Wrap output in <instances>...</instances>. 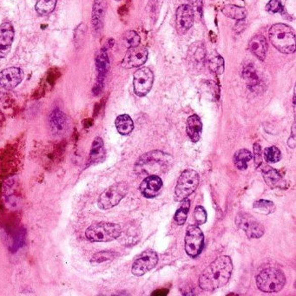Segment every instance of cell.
Here are the masks:
<instances>
[{
  "label": "cell",
  "mask_w": 296,
  "mask_h": 296,
  "mask_svg": "<svg viewBox=\"0 0 296 296\" xmlns=\"http://www.w3.org/2000/svg\"><path fill=\"white\" fill-rule=\"evenodd\" d=\"M233 271L229 256H220L210 264L199 278V286L205 291H213L228 283Z\"/></svg>",
  "instance_id": "1"
},
{
  "label": "cell",
  "mask_w": 296,
  "mask_h": 296,
  "mask_svg": "<svg viewBox=\"0 0 296 296\" xmlns=\"http://www.w3.org/2000/svg\"><path fill=\"white\" fill-rule=\"evenodd\" d=\"M269 39L275 49L283 54L295 52V32L285 24H275L269 30Z\"/></svg>",
  "instance_id": "2"
},
{
  "label": "cell",
  "mask_w": 296,
  "mask_h": 296,
  "mask_svg": "<svg viewBox=\"0 0 296 296\" xmlns=\"http://www.w3.org/2000/svg\"><path fill=\"white\" fill-rule=\"evenodd\" d=\"M122 234L119 224L112 222H96L87 228L85 236L92 242H109L117 239Z\"/></svg>",
  "instance_id": "3"
},
{
  "label": "cell",
  "mask_w": 296,
  "mask_h": 296,
  "mask_svg": "<svg viewBox=\"0 0 296 296\" xmlns=\"http://www.w3.org/2000/svg\"><path fill=\"white\" fill-rule=\"evenodd\" d=\"M286 277L282 271L275 268L262 270L256 277V285L262 292L275 293L283 288Z\"/></svg>",
  "instance_id": "4"
},
{
  "label": "cell",
  "mask_w": 296,
  "mask_h": 296,
  "mask_svg": "<svg viewBox=\"0 0 296 296\" xmlns=\"http://www.w3.org/2000/svg\"><path fill=\"white\" fill-rule=\"evenodd\" d=\"M166 155L163 152H150L142 156L136 163V172L138 175H155L156 172H161L162 169L167 164Z\"/></svg>",
  "instance_id": "5"
},
{
  "label": "cell",
  "mask_w": 296,
  "mask_h": 296,
  "mask_svg": "<svg viewBox=\"0 0 296 296\" xmlns=\"http://www.w3.org/2000/svg\"><path fill=\"white\" fill-rule=\"evenodd\" d=\"M128 190L129 188L126 182H117L111 185L100 194L97 202L99 209L106 210L117 206L126 195Z\"/></svg>",
  "instance_id": "6"
},
{
  "label": "cell",
  "mask_w": 296,
  "mask_h": 296,
  "mask_svg": "<svg viewBox=\"0 0 296 296\" xmlns=\"http://www.w3.org/2000/svg\"><path fill=\"white\" fill-rule=\"evenodd\" d=\"M199 176L193 170H186L181 174L175 188V198L177 202L185 200L198 188Z\"/></svg>",
  "instance_id": "7"
},
{
  "label": "cell",
  "mask_w": 296,
  "mask_h": 296,
  "mask_svg": "<svg viewBox=\"0 0 296 296\" xmlns=\"http://www.w3.org/2000/svg\"><path fill=\"white\" fill-rule=\"evenodd\" d=\"M154 83V74L148 67L136 70L133 76V88L136 96H144L148 94Z\"/></svg>",
  "instance_id": "8"
},
{
  "label": "cell",
  "mask_w": 296,
  "mask_h": 296,
  "mask_svg": "<svg viewBox=\"0 0 296 296\" xmlns=\"http://www.w3.org/2000/svg\"><path fill=\"white\" fill-rule=\"evenodd\" d=\"M204 246V233L198 226H188L185 235V251L190 257L200 255Z\"/></svg>",
  "instance_id": "9"
},
{
  "label": "cell",
  "mask_w": 296,
  "mask_h": 296,
  "mask_svg": "<svg viewBox=\"0 0 296 296\" xmlns=\"http://www.w3.org/2000/svg\"><path fill=\"white\" fill-rule=\"evenodd\" d=\"M235 224L246 233L248 237L257 239L262 237L265 232L262 224L247 213L238 214L235 217Z\"/></svg>",
  "instance_id": "10"
},
{
  "label": "cell",
  "mask_w": 296,
  "mask_h": 296,
  "mask_svg": "<svg viewBox=\"0 0 296 296\" xmlns=\"http://www.w3.org/2000/svg\"><path fill=\"white\" fill-rule=\"evenodd\" d=\"M158 262V256L152 250L143 251L134 262L131 272L136 276H142L154 269Z\"/></svg>",
  "instance_id": "11"
},
{
  "label": "cell",
  "mask_w": 296,
  "mask_h": 296,
  "mask_svg": "<svg viewBox=\"0 0 296 296\" xmlns=\"http://www.w3.org/2000/svg\"><path fill=\"white\" fill-rule=\"evenodd\" d=\"M194 11L188 4L181 5L176 13V31L180 35H185L194 25Z\"/></svg>",
  "instance_id": "12"
},
{
  "label": "cell",
  "mask_w": 296,
  "mask_h": 296,
  "mask_svg": "<svg viewBox=\"0 0 296 296\" xmlns=\"http://www.w3.org/2000/svg\"><path fill=\"white\" fill-rule=\"evenodd\" d=\"M148 56V49L146 47L138 45L129 48L122 61V67L124 69L140 67L146 63Z\"/></svg>",
  "instance_id": "13"
},
{
  "label": "cell",
  "mask_w": 296,
  "mask_h": 296,
  "mask_svg": "<svg viewBox=\"0 0 296 296\" xmlns=\"http://www.w3.org/2000/svg\"><path fill=\"white\" fill-rule=\"evenodd\" d=\"M51 131L55 136H64L69 130V121L63 111L55 109L49 117Z\"/></svg>",
  "instance_id": "14"
},
{
  "label": "cell",
  "mask_w": 296,
  "mask_h": 296,
  "mask_svg": "<svg viewBox=\"0 0 296 296\" xmlns=\"http://www.w3.org/2000/svg\"><path fill=\"white\" fill-rule=\"evenodd\" d=\"M188 61L193 70H199L204 67L206 62L207 52L204 42H194L188 51Z\"/></svg>",
  "instance_id": "15"
},
{
  "label": "cell",
  "mask_w": 296,
  "mask_h": 296,
  "mask_svg": "<svg viewBox=\"0 0 296 296\" xmlns=\"http://www.w3.org/2000/svg\"><path fill=\"white\" fill-rule=\"evenodd\" d=\"M24 72L18 67H9L0 71V86L7 90H13L21 83Z\"/></svg>",
  "instance_id": "16"
},
{
  "label": "cell",
  "mask_w": 296,
  "mask_h": 296,
  "mask_svg": "<svg viewBox=\"0 0 296 296\" xmlns=\"http://www.w3.org/2000/svg\"><path fill=\"white\" fill-rule=\"evenodd\" d=\"M14 35V28L10 22L0 25V59H5L11 52Z\"/></svg>",
  "instance_id": "17"
},
{
  "label": "cell",
  "mask_w": 296,
  "mask_h": 296,
  "mask_svg": "<svg viewBox=\"0 0 296 296\" xmlns=\"http://www.w3.org/2000/svg\"><path fill=\"white\" fill-rule=\"evenodd\" d=\"M163 181L157 175H151L143 179L140 184V191L146 198H154L160 193Z\"/></svg>",
  "instance_id": "18"
},
{
  "label": "cell",
  "mask_w": 296,
  "mask_h": 296,
  "mask_svg": "<svg viewBox=\"0 0 296 296\" xmlns=\"http://www.w3.org/2000/svg\"><path fill=\"white\" fill-rule=\"evenodd\" d=\"M268 41L262 35H256L250 40V51L257 59L261 61L265 60L268 53Z\"/></svg>",
  "instance_id": "19"
},
{
  "label": "cell",
  "mask_w": 296,
  "mask_h": 296,
  "mask_svg": "<svg viewBox=\"0 0 296 296\" xmlns=\"http://www.w3.org/2000/svg\"><path fill=\"white\" fill-rule=\"evenodd\" d=\"M242 77L247 82L249 88L253 91L258 90L262 85V79L260 77L259 73L257 72V70L252 64H249L244 66Z\"/></svg>",
  "instance_id": "20"
},
{
  "label": "cell",
  "mask_w": 296,
  "mask_h": 296,
  "mask_svg": "<svg viewBox=\"0 0 296 296\" xmlns=\"http://www.w3.org/2000/svg\"><path fill=\"white\" fill-rule=\"evenodd\" d=\"M187 134L193 142H198L203 131V123L198 115H192L188 117L186 124Z\"/></svg>",
  "instance_id": "21"
},
{
  "label": "cell",
  "mask_w": 296,
  "mask_h": 296,
  "mask_svg": "<svg viewBox=\"0 0 296 296\" xmlns=\"http://www.w3.org/2000/svg\"><path fill=\"white\" fill-rule=\"evenodd\" d=\"M105 149L104 141L101 137H96L93 141L90 152V164L98 163L105 158Z\"/></svg>",
  "instance_id": "22"
},
{
  "label": "cell",
  "mask_w": 296,
  "mask_h": 296,
  "mask_svg": "<svg viewBox=\"0 0 296 296\" xmlns=\"http://www.w3.org/2000/svg\"><path fill=\"white\" fill-rule=\"evenodd\" d=\"M115 125L117 131L123 136H127L132 132L134 129V123L132 118L127 114L120 115L115 121Z\"/></svg>",
  "instance_id": "23"
},
{
  "label": "cell",
  "mask_w": 296,
  "mask_h": 296,
  "mask_svg": "<svg viewBox=\"0 0 296 296\" xmlns=\"http://www.w3.org/2000/svg\"><path fill=\"white\" fill-rule=\"evenodd\" d=\"M223 15L228 19L234 20H243L247 17V11L244 7H238L235 5H226L222 9Z\"/></svg>",
  "instance_id": "24"
},
{
  "label": "cell",
  "mask_w": 296,
  "mask_h": 296,
  "mask_svg": "<svg viewBox=\"0 0 296 296\" xmlns=\"http://www.w3.org/2000/svg\"><path fill=\"white\" fill-rule=\"evenodd\" d=\"M207 64L209 69L213 72L214 74L221 75L224 72V69H225L224 59L222 56L216 53H212L208 57Z\"/></svg>",
  "instance_id": "25"
},
{
  "label": "cell",
  "mask_w": 296,
  "mask_h": 296,
  "mask_svg": "<svg viewBox=\"0 0 296 296\" xmlns=\"http://www.w3.org/2000/svg\"><path fill=\"white\" fill-rule=\"evenodd\" d=\"M262 175L264 177L266 183L271 187V188H275V187H279L281 185L282 182V177L281 175L279 174L277 170L270 168V167H265V169L262 170Z\"/></svg>",
  "instance_id": "26"
},
{
  "label": "cell",
  "mask_w": 296,
  "mask_h": 296,
  "mask_svg": "<svg viewBox=\"0 0 296 296\" xmlns=\"http://www.w3.org/2000/svg\"><path fill=\"white\" fill-rule=\"evenodd\" d=\"M252 159V154L247 149L239 150L234 156V165L238 170H245L248 168V164Z\"/></svg>",
  "instance_id": "27"
},
{
  "label": "cell",
  "mask_w": 296,
  "mask_h": 296,
  "mask_svg": "<svg viewBox=\"0 0 296 296\" xmlns=\"http://www.w3.org/2000/svg\"><path fill=\"white\" fill-rule=\"evenodd\" d=\"M58 0H37L35 9L39 15L47 16L55 10Z\"/></svg>",
  "instance_id": "28"
},
{
  "label": "cell",
  "mask_w": 296,
  "mask_h": 296,
  "mask_svg": "<svg viewBox=\"0 0 296 296\" xmlns=\"http://www.w3.org/2000/svg\"><path fill=\"white\" fill-rule=\"evenodd\" d=\"M189 207H190V202L188 199H185L182 202V205L179 209L176 210L174 220L178 225H183L185 223L187 217H188Z\"/></svg>",
  "instance_id": "29"
},
{
  "label": "cell",
  "mask_w": 296,
  "mask_h": 296,
  "mask_svg": "<svg viewBox=\"0 0 296 296\" xmlns=\"http://www.w3.org/2000/svg\"><path fill=\"white\" fill-rule=\"evenodd\" d=\"M104 19V9L100 3L95 4L92 13V24L95 30H101Z\"/></svg>",
  "instance_id": "30"
},
{
  "label": "cell",
  "mask_w": 296,
  "mask_h": 296,
  "mask_svg": "<svg viewBox=\"0 0 296 296\" xmlns=\"http://www.w3.org/2000/svg\"><path fill=\"white\" fill-rule=\"evenodd\" d=\"M124 39V45L129 49L131 47H136L140 45L141 42V37L139 36L138 33L135 31H128L125 32L123 37Z\"/></svg>",
  "instance_id": "31"
},
{
  "label": "cell",
  "mask_w": 296,
  "mask_h": 296,
  "mask_svg": "<svg viewBox=\"0 0 296 296\" xmlns=\"http://www.w3.org/2000/svg\"><path fill=\"white\" fill-rule=\"evenodd\" d=\"M254 209L256 210H259L262 214H272L275 212V206L274 203L271 201L262 200L256 201L254 203Z\"/></svg>",
  "instance_id": "32"
},
{
  "label": "cell",
  "mask_w": 296,
  "mask_h": 296,
  "mask_svg": "<svg viewBox=\"0 0 296 296\" xmlns=\"http://www.w3.org/2000/svg\"><path fill=\"white\" fill-rule=\"evenodd\" d=\"M281 154L279 149L275 146H272L264 150V158L268 163L275 164L281 160Z\"/></svg>",
  "instance_id": "33"
},
{
  "label": "cell",
  "mask_w": 296,
  "mask_h": 296,
  "mask_svg": "<svg viewBox=\"0 0 296 296\" xmlns=\"http://www.w3.org/2000/svg\"><path fill=\"white\" fill-rule=\"evenodd\" d=\"M96 66L98 69L99 75L105 76L109 68V59L105 52H101L96 59Z\"/></svg>",
  "instance_id": "34"
},
{
  "label": "cell",
  "mask_w": 296,
  "mask_h": 296,
  "mask_svg": "<svg viewBox=\"0 0 296 296\" xmlns=\"http://www.w3.org/2000/svg\"><path fill=\"white\" fill-rule=\"evenodd\" d=\"M115 256H116V253L112 252V251H102V252L95 254L93 256L92 258H91V262L102 263V262L114 259Z\"/></svg>",
  "instance_id": "35"
},
{
  "label": "cell",
  "mask_w": 296,
  "mask_h": 296,
  "mask_svg": "<svg viewBox=\"0 0 296 296\" xmlns=\"http://www.w3.org/2000/svg\"><path fill=\"white\" fill-rule=\"evenodd\" d=\"M194 217L195 222H198V224H200V225L207 222L206 210H204V207L198 206L195 208Z\"/></svg>",
  "instance_id": "36"
},
{
  "label": "cell",
  "mask_w": 296,
  "mask_h": 296,
  "mask_svg": "<svg viewBox=\"0 0 296 296\" xmlns=\"http://www.w3.org/2000/svg\"><path fill=\"white\" fill-rule=\"evenodd\" d=\"M267 11H269V13H281L283 7L281 5V0H270L269 4L266 7Z\"/></svg>",
  "instance_id": "37"
},
{
  "label": "cell",
  "mask_w": 296,
  "mask_h": 296,
  "mask_svg": "<svg viewBox=\"0 0 296 296\" xmlns=\"http://www.w3.org/2000/svg\"><path fill=\"white\" fill-rule=\"evenodd\" d=\"M254 158H255V164L256 168H259L262 164L263 158H262V148L258 142H256L254 144Z\"/></svg>",
  "instance_id": "38"
},
{
  "label": "cell",
  "mask_w": 296,
  "mask_h": 296,
  "mask_svg": "<svg viewBox=\"0 0 296 296\" xmlns=\"http://www.w3.org/2000/svg\"><path fill=\"white\" fill-rule=\"evenodd\" d=\"M24 241H25V232L22 230L21 232H19L18 235H17V237H16L13 246V251L19 250V248L21 247L22 245L24 244Z\"/></svg>",
  "instance_id": "39"
},
{
  "label": "cell",
  "mask_w": 296,
  "mask_h": 296,
  "mask_svg": "<svg viewBox=\"0 0 296 296\" xmlns=\"http://www.w3.org/2000/svg\"><path fill=\"white\" fill-rule=\"evenodd\" d=\"M188 1V6L193 8L194 11V13H202L203 10V0H187Z\"/></svg>",
  "instance_id": "40"
},
{
  "label": "cell",
  "mask_w": 296,
  "mask_h": 296,
  "mask_svg": "<svg viewBox=\"0 0 296 296\" xmlns=\"http://www.w3.org/2000/svg\"><path fill=\"white\" fill-rule=\"evenodd\" d=\"M167 293H168V290L158 289L153 292L152 294H154V295H164V294H167Z\"/></svg>",
  "instance_id": "41"
},
{
  "label": "cell",
  "mask_w": 296,
  "mask_h": 296,
  "mask_svg": "<svg viewBox=\"0 0 296 296\" xmlns=\"http://www.w3.org/2000/svg\"><path fill=\"white\" fill-rule=\"evenodd\" d=\"M116 1H121V0H116Z\"/></svg>",
  "instance_id": "42"
}]
</instances>
